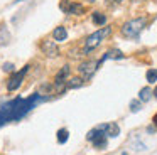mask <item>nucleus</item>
<instances>
[{
  "label": "nucleus",
  "mask_w": 157,
  "mask_h": 155,
  "mask_svg": "<svg viewBox=\"0 0 157 155\" xmlns=\"http://www.w3.org/2000/svg\"><path fill=\"white\" fill-rule=\"evenodd\" d=\"M39 100H41V98L36 94V96H31V98H27V100H21V98H19V100L10 101L9 104H5V106L0 110V125L22 118L27 111H31L32 108H34L36 101H39Z\"/></svg>",
  "instance_id": "nucleus-1"
},
{
  "label": "nucleus",
  "mask_w": 157,
  "mask_h": 155,
  "mask_svg": "<svg viewBox=\"0 0 157 155\" xmlns=\"http://www.w3.org/2000/svg\"><path fill=\"white\" fill-rule=\"evenodd\" d=\"M145 24H147V20L144 19V17H139V19H132V20H127V22L122 25L120 32H122V36H123V37H127V39H137V37H139V34L144 30Z\"/></svg>",
  "instance_id": "nucleus-2"
},
{
  "label": "nucleus",
  "mask_w": 157,
  "mask_h": 155,
  "mask_svg": "<svg viewBox=\"0 0 157 155\" xmlns=\"http://www.w3.org/2000/svg\"><path fill=\"white\" fill-rule=\"evenodd\" d=\"M108 34H112V27H105V29H100V30H96V32H93L91 36H88L86 37V40H85V52H90V51H93V49H96V47L101 44V40L105 39Z\"/></svg>",
  "instance_id": "nucleus-3"
},
{
  "label": "nucleus",
  "mask_w": 157,
  "mask_h": 155,
  "mask_svg": "<svg viewBox=\"0 0 157 155\" xmlns=\"http://www.w3.org/2000/svg\"><path fill=\"white\" fill-rule=\"evenodd\" d=\"M59 9H61L63 12L69 13V15H81V13H85V7H83L81 3H78V2L63 0V2L59 3Z\"/></svg>",
  "instance_id": "nucleus-4"
},
{
  "label": "nucleus",
  "mask_w": 157,
  "mask_h": 155,
  "mask_svg": "<svg viewBox=\"0 0 157 155\" xmlns=\"http://www.w3.org/2000/svg\"><path fill=\"white\" fill-rule=\"evenodd\" d=\"M27 67H29V66H25L22 71H19V73H14V74L10 76V79L7 81V89H9V91L19 89V86L22 84V79H24V74L27 73Z\"/></svg>",
  "instance_id": "nucleus-5"
},
{
  "label": "nucleus",
  "mask_w": 157,
  "mask_h": 155,
  "mask_svg": "<svg viewBox=\"0 0 157 155\" xmlns=\"http://www.w3.org/2000/svg\"><path fill=\"white\" fill-rule=\"evenodd\" d=\"M98 66H100V61H98V62H96V61H86V62H81V64H79L78 73L81 74L85 79H88V78L96 71V67H98Z\"/></svg>",
  "instance_id": "nucleus-6"
},
{
  "label": "nucleus",
  "mask_w": 157,
  "mask_h": 155,
  "mask_svg": "<svg viewBox=\"0 0 157 155\" xmlns=\"http://www.w3.org/2000/svg\"><path fill=\"white\" fill-rule=\"evenodd\" d=\"M41 51L48 57H56L59 54V49H58V46H56V40H42Z\"/></svg>",
  "instance_id": "nucleus-7"
},
{
  "label": "nucleus",
  "mask_w": 157,
  "mask_h": 155,
  "mask_svg": "<svg viewBox=\"0 0 157 155\" xmlns=\"http://www.w3.org/2000/svg\"><path fill=\"white\" fill-rule=\"evenodd\" d=\"M52 39H54L56 42H63V40L68 39V30H66V27H63V25L56 27V29L52 30Z\"/></svg>",
  "instance_id": "nucleus-8"
},
{
  "label": "nucleus",
  "mask_w": 157,
  "mask_h": 155,
  "mask_svg": "<svg viewBox=\"0 0 157 155\" xmlns=\"http://www.w3.org/2000/svg\"><path fill=\"white\" fill-rule=\"evenodd\" d=\"M105 135L106 137H118L120 135V128L117 123H108L105 128Z\"/></svg>",
  "instance_id": "nucleus-9"
},
{
  "label": "nucleus",
  "mask_w": 157,
  "mask_h": 155,
  "mask_svg": "<svg viewBox=\"0 0 157 155\" xmlns=\"http://www.w3.org/2000/svg\"><path fill=\"white\" fill-rule=\"evenodd\" d=\"M69 74V66H64L58 74H56V84H61V83H66V78Z\"/></svg>",
  "instance_id": "nucleus-10"
},
{
  "label": "nucleus",
  "mask_w": 157,
  "mask_h": 155,
  "mask_svg": "<svg viewBox=\"0 0 157 155\" xmlns=\"http://www.w3.org/2000/svg\"><path fill=\"white\" fill-rule=\"evenodd\" d=\"M91 20H93L95 25H103V24L106 22V17L103 15L101 12H93L91 13Z\"/></svg>",
  "instance_id": "nucleus-11"
},
{
  "label": "nucleus",
  "mask_w": 157,
  "mask_h": 155,
  "mask_svg": "<svg viewBox=\"0 0 157 155\" xmlns=\"http://www.w3.org/2000/svg\"><path fill=\"white\" fill-rule=\"evenodd\" d=\"M79 86H83L81 78H71V79L66 81V88H69V89H75V88H79Z\"/></svg>",
  "instance_id": "nucleus-12"
},
{
  "label": "nucleus",
  "mask_w": 157,
  "mask_h": 155,
  "mask_svg": "<svg viewBox=\"0 0 157 155\" xmlns=\"http://www.w3.org/2000/svg\"><path fill=\"white\" fill-rule=\"evenodd\" d=\"M150 96H152V91H150L149 88H142V89H140V93H139L140 101H149Z\"/></svg>",
  "instance_id": "nucleus-13"
},
{
  "label": "nucleus",
  "mask_w": 157,
  "mask_h": 155,
  "mask_svg": "<svg viewBox=\"0 0 157 155\" xmlns=\"http://www.w3.org/2000/svg\"><path fill=\"white\" fill-rule=\"evenodd\" d=\"M68 130H66V128H61V130L58 131V142L59 143H66V142H68Z\"/></svg>",
  "instance_id": "nucleus-14"
},
{
  "label": "nucleus",
  "mask_w": 157,
  "mask_h": 155,
  "mask_svg": "<svg viewBox=\"0 0 157 155\" xmlns=\"http://www.w3.org/2000/svg\"><path fill=\"white\" fill-rule=\"evenodd\" d=\"M93 145H95L96 148H103V147H106V138L103 137V135H100V137H96L95 140H93Z\"/></svg>",
  "instance_id": "nucleus-15"
},
{
  "label": "nucleus",
  "mask_w": 157,
  "mask_h": 155,
  "mask_svg": "<svg viewBox=\"0 0 157 155\" xmlns=\"http://www.w3.org/2000/svg\"><path fill=\"white\" fill-rule=\"evenodd\" d=\"M145 76H147V81H149L150 84L157 83V69H149Z\"/></svg>",
  "instance_id": "nucleus-16"
},
{
  "label": "nucleus",
  "mask_w": 157,
  "mask_h": 155,
  "mask_svg": "<svg viewBox=\"0 0 157 155\" xmlns=\"http://www.w3.org/2000/svg\"><path fill=\"white\" fill-rule=\"evenodd\" d=\"M130 110H132L133 113H137V111L140 110V103L139 101H130Z\"/></svg>",
  "instance_id": "nucleus-17"
},
{
  "label": "nucleus",
  "mask_w": 157,
  "mask_h": 155,
  "mask_svg": "<svg viewBox=\"0 0 157 155\" xmlns=\"http://www.w3.org/2000/svg\"><path fill=\"white\" fill-rule=\"evenodd\" d=\"M4 71L12 73V71H14V64H12V62H5V64H4Z\"/></svg>",
  "instance_id": "nucleus-18"
},
{
  "label": "nucleus",
  "mask_w": 157,
  "mask_h": 155,
  "mask_svg": "<svg viewBox=\"0 0 157 155\" xmlns=\"http://www.w3.org/2000/svg\"><path fill=\"white\" fill-rule=\"evenodd\" d=\"M123 0H108V3H122Z\"/></svg>",
  "instance_id": "nucleus-19"
},
{
  "label": "nucleus",
  "mask_w": 157,
  "mask_h": 155,
  "mask_svg": "<svg viewBox=\"0 0 157 155\" xmlns=\"http://www.w3.org/2000/svg\"><path fill=\"white\" fill-rule=\"evenodd\" d=\"M154 125H155V127H157V115H155V116H154Z\"/></svg>",
  "instance_id": "nucleus-20"
},
{
  "label": "nucleus",
  "mask_w": 157,
  "mask_h": 155,
  "mask_svg": "<svg viewBox=\"0 0 157 155\" xmlns=\"http://www.w3.org/2000/svg\"><path fill=\"white\" fill-rule=\"evenodd\" d=\"M154 96L157 98V88H155V89H154Z\"/></svg>",
  "instance_id": "nucleus-21"
}]
</instances>
